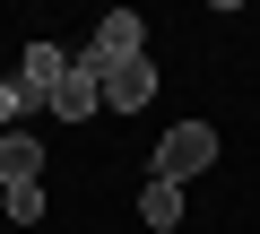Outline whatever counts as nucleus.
I'll return each instance as SVG.
<instances>
[{"label": "nucleus", "instance_id": "20e7f679", "mask_svg": "<svg viewBox=\"0 0 260 234\" xmlns=\"http://www.w3.org/2000/svg\"><path fill=\"white\" fill-rule=\"evenodd\" d=\"M44 182V139L35 130H0V191H26Z\"/></svg>", "mask_w": 260, "mask_h": 234}, {"label": "nucleus", "instance_id": "39448f33", "mask_svg": "<svg viewBox=\"0 0 260 234\" xmlns=\"http://www.w3.org/2000/svg\"><path fill=\"white\" fill-rule=\"evenodd\" d=\"M139 104H156V61H121V70H104V113H139Z\"/></svg>", "mask_w": 260, "mask_h": 234}, {"label": "nucleus", "instance_id": "1a4fd4ad", "mask_svg": "<svg viewBox=\"0 0 260 234\" xmlns=\"http://www.w3.org/2000/svg\"><path fill=\"white\" fill-rule=\"evenodd\" d=\"M26 113V95H18V78H0V122H18Z\"/></svg>", "mask_w": 260, "mask_h": 234}, {"label": "nucleus", "instance_id": "6e6552de", "mask_svg": "<svg viewBox=\"0 0 260 234\" xmlns=\"http://www.w3.org/2000/svg\"><path fill=\"white\" fill-rule=\"evenodd\" d=\"M44 217V182H26V191H9V225H35Z\"/></svg>", "mask_w": 260, "mask_h": 234}, {"label": "nucleus", "instance_id": "7ed1b4c3", "mask_svg": "<svg viewBox=\"0 0 260 234\" xmlns=\"http://www.w3.org/2000/svg\"><path fill=\"white\" fill-rule=\"evenodd\" d=\"M61 78H70V52H61V44H26V61H18V95H26V104H52Z\"/></svg>", "mask_w": 260, "mask_h": 234}, {"label": "nucleus", "instance_id": "f257e3e1", "mask_svg": "<svg viewBox=\"0 0 260 234\" xmlns=\"http://www.w3.org/2000/svg\"><path fill=\"white\" fill-rule=\"evenodd\" d=\"M217 165V130L208 122H174L165 139H156V182H191V174H208Z\"/></svg>", "mask_w": 260, "mask_h": 234}, {"label": "nucleus", "instance_id": "f03ea898", "mask_svg": "<svg viewBox=\"0 0 260 234\" xmlns=\"http://www.w3.org/2000/svg\"><path fill=\"white\" fill-rule=\"evenodd\" d=\"M78 61H87L95 78H104V70H121V61H148V18H139V9H113V18L95 26V44H87Z\"/></svg>", "mask_w": 260, "mask_h": 234}, {"label": "nucleus", "instance_id": "0eeeda50", "mask_svg": "<svg viewBox=\"0 0 260 234\" xmlns=\"http://www.w3.org/2000/svg\"><path fill=\"white\" fill-rule=\"evenodd\" d=\"M139 217H148L156 234H174V225H182V182H156V174H148V182H139Z\"/></svg>", "mask_w": 260, "mask_h": 234}, {"label": "nucleus", "instance_id": "423d86ee", "mask_svg": "<svg viewBox=\"0 0 260 234\" xmlns=\"http://www.w3.org/2000/svg\"><path fill=\"white\" fill-rule=\"evenodd\" d=\"M87 113H104V78H95L87 61H70V78H61V95H52V122H87Z\"/></svg>", "mask_w": 260, "mask_h": 234}]
</instances>
